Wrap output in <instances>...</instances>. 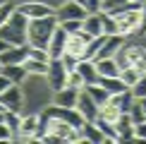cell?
I'll list each match as a JSON object with an SVG mask.
<instances>
[{"mask_svg":"<svg viewBox=\"0 0 146 144\" xmlns=\"http://www.w3.org/2000/svg\"><path fill=\"white\" fill-rule=\"evenodd\" d=\"M58 27V19H55V12L48 17H38V19H29V27H27V43L29 46H36V48H46L48 51V43H50V36Z\"/></svg>","mask_w":146,"mask_h":144,"instance_id":"obj_1","label":"cell"},{"mask_svg":"<svg viewBox=\"0 0 146 144\" xmlns=\"http://www.w3.org/2000/svg\"><path fill=\"white\" fill-rule=\"evenodd\" d=\"M38 115L41 118H50V120H62V123H67V125H72V127H77V130H82V125L86 123L77 108H62V106H55V103L46 106Z\"/></svg>","mask_w":146,"mask_h":144,"instance_id":"obj_2","label":"cell"},{"mask_svg":"<svg viewBox=\"0 0 146 144\" xmlns=\"http://www.w3.org/2000/svg\"><path fill=\"white\" fill-rule=\"evenodd\" d=\"M46 79H48V87H50L53 91L67 87V67L62 65V60H60V58H55V60H50V63H48Z\"/></svg>","mask_w":146,"mask_h":144,"instance_id":"obj_3","label":"cell"},{"mask_svg":"<svg viewBox=\"0 0 146 144\" xmlns=\"http://www.w3.org/2000/svg\"><path fill=\"white\" fill-rule=\"evenodd\" d=\"M0 106L5 111H22L24 106V96H22V89L19 84H10L3 94H0Z\"/></svg>","mask_w":146,"mask_h":144,"instance_id":"obj_4","label":"cell"},{"mask_svg":"<svg viewBox=\"0 0 146 144\" xmlns=\"http://www.w3.org/2000/svg\"><path fill=\"white\" fill-rule=\"evenodd\" d=\"M77 111L82 113V118L86 120V123H94L96 118H98V103H96L91 96L84 91H79V99H77Z\"/></svg>","mask_w":146,"mask_h":144,"instance_id":"obj_5","label":"cell"},{"mask_svg":"<svg viewBox=\"0 0 146 144\" xmlns=\"http://www.w3.org/2000/svg\"><path fill=\"white\" fill-rule=\"evenodd\" d=\"M67 31H65L62 27H55V31H53L50 36V43H48V55H50V60H55V58H62V53H65V48H67Z\"/></svg>","mask_w":146,"mask_h":144,"instance_id":"obj_6","label":"cell"},{"mask_svg":"<svg viewBox=\"0 0 146 144\" xmlns=\"http://www.w3.org/2000/svg\"><path fill=\"white\" fill-rule=\"evenodd\" d=\"M89 12L84 7L82 3H74V0H70V3H65L62 7L55 12V19L58 22H67V19H84Z\"/></svg>","mask_w":146,"mask_h":144,"instance_id":"obj_7","label":"cell"},{"mask_svg":"<svg viewBox=\"0 0 146 144\" xmlns=\"http://www.w3.org/2000/svg\"><path fill=\"white\" fill-rule=\"evenodd\" d=\"M27 58H29V43L10 46L5 53H0V63L3 65H24Z\"/></svg>","mask_w":146,"mask_h":144,"instance_id":"obj_8","label":"cell"},{"mask_svg":"<svg viewBox=\"0 0 146 144\" xmlns=\"http://www.w3.org/2000/svg\"><path fill=\"white\" fill-rule=\"evenodd\" d=\"M79 91H82V89H74V87H70V84H67V87L53 91V103H55V106H62V108H77Z\"/></svg>","mask_w":146,"mask_h":144,"instance_id":"obj_9","label":"cell"},{"mask_svg":"<svg viewBox=\"0 0 146 144\" xmlns=\"http://www.w3.org/2000/svg\"><path fill=\"white\" fill-rule=\"evenodd\" d=\"M91 39H94V36L86 34L84 29H82V31H77V34H70V36H67V48H65V51L72 53V55H77L79 60H82L84 48H86V43H89Z\"/></svg>","mask_w":146,"mask_h":144,"instance_id":"obj_10","label":"cell"},{"mask_svg":"<svg viewBox=\"0 0 146 144\" xmlns=\"http://www.w3.org/2000/svg\"><path fill=\"white\" fill-rule=\"evenodd\" d=\"M122 43H125V36H122V34L106 36V41H103L101 51L96 53V58H94V60H101V58H115V53L122 48Z\"/></svg>","mask_w":146,"mask_h":144,"instance_id":"obj_11","label":"cell"},{"mask_svg":"<svg viewBox=\"0 0 146 144\" xmlns=\"http://www.w3.org/2000/svg\"><path fill=\"white\" fill-rule=\"evenodd\" d=\"M22 12V15H27L29 19H38V17H48V15H53V10L50 5H46V3H24V5H19L17 7Z\"/></svg>","mask_w":146,"mask_h":144,"instance_id":"obj_12","label":"cell"},{"mask_svg":"<svg viewBox=\"0 0 146 144\" xmlns=\"http://www.w3.org/2000/svg\"><path fill=\"white\" fill-rule=\"evenodd\" d=\"M115 130H117V135H120V142L134 139V123H132L129 113H120V118L115 120Z\"/></svg>","mask_w":146,"mask_h":144,"instance_id":"obj_13","label":"cell"},{"mask_svg":"<svg viewBox=\"0 0 146 144\" xmlns=\"http://www.w3.org/2000/svg\"><path fill=\"white\" fill-rule=\"evenodd\" d=\"M0 39H5V41H7V43H12V46H22V43H27V34H22L19 29H15L10 22L0 24Z\"/></svg>","mask_w":146,"mask_h":144,"instance_id":"obj_14","label":"cell"},{"mask_svg":"<svg viewBox=\"0 0 146 144\" xmlns=\"http://www.w3.org/2000/svg\"><path fill=\"white\" fill-rule=\"evenodd\" d=\"M77 70H79V75L84 77V84H96V82L101 79V75H98V70H96L94 60H79Z\"/></svg>","mask_w":146,"mask_h":144,"instance_id":"obj_15","label":"cell"},{"mask_svg":"<svg viewBox=\"0 0 146 144\" xmlns=\"http://www.w3.org/2000/svg\"><path fill=\"white\" fill-rule=\"evenodd\" d=\"M96 63V70H98L101 77H117L120 75V65L115 58H101V60H94Z\"/></svg>","mask_w":146,"mask_h":144,"instance_id":"obj_16","label":"cell"},{"mask_svg":"<svg viewBox=\"0 0 146 144\" xmlns=\"http://www.w3.org/2000/svg\"><path fill=\"white\" fill-rule=\"evenodd\" d=\"M98 84H101V87L106 89V91L110 94V96L122 94V91H127V89H129L122 79H120V75H117V77H101V79H98Z\"/></svg>","mask_w":146,"mask_h":144,"instance_id":"obj_17","label":"cell"},{"mask_svg":"<svg viewBox=\"0 0 146 144\" xmlns=\"http://www.w3.org/2000/svg\"><path fill=\"white\" fill-rule=\"evenodd\" d=\"M36 130H38V115H27V118H22L19 135H17V137H22V139H31V142H34Z\"/></svg>","mask_w":146,"mask_h":144,"instance_id":"obj_18","label":"cell"},{"mask_svg":"<svg viewBox=\"0 0 146 144\" xmlns=\"http://www.w3.org/2000/svg\"><path fill=\"white\" fill-rule=\"evenodd\" d=\"M82 137H84V142H108L106 139V135L98 130V125L96 123H84L82 125Z\"/></svg>","mask_w":146,"mask_h":144,"instance_id":"obj_19","label":"cell"},{"mask_svg":"<svg viewBox=\"0 0 146 144\" xmlns=\"http://www.w3.org/2000/svg\"><path fill=\"white\" fill-rule=\"evenodd\" d=\"M3 75L7 77L12 84H19V82H24V77H27L29 72L24 70V65H3Z\"/></svg>","mask_w":146,"mask_h":144,"instance_id":"obj_20","label":"cell"},{"mask_svg":"<svg viewBox=\"0 0 146 144\" xmlns=\"http://www.w3.org/2000/svg\"><path fill=\"white\" fill-rule=\"evenodd\" d=\"M84 31L91 34V36H101V34H103L101 12H96V15H86V17H84Z\"/></svg>","mask_w":146,"mask_h":144,"instance_id":"obj_21","label":"cell"},{"mask_svg":"<svg viewBox=\"0 0 146 144\" xmlns=\"http://www.w3.org/2000/svg\"><path fill=\"white\" fill-rule=\"evenodd\" d=\"M84 91H86V94L91 96V99H94L96 103H98V108H101L103 103H106L108 99H110V94H108V91H106V89L101 87L98 82H96V84H86V87H84Z\"/></svg>","mask_w":146,"mask_h":144,"instance_id":"obj_22","label":"cell"},{"mask_svg":"<svg viewBox=\"0 0 146 144\" xmlns=\"http://www.w3.org/2000/svg\"><path fill=\"white\" fill-rule=\"evenodd\" d=\"M94 123L98 125V130L106 135L108 142H120V135H117V130H115V123H110V120H106V118H96Z\"/></svg>","mask_w":146,"mask_h":144,"instance_id":"obj_23","label":"cell"},{"mask_svg":"<svg viewBox=\"0 0 146 144\" xmlns=\"http://www.w3.org/2000/svg\"><path fill=\"white\" fill-rule=\"evenodd\" d=\"M24 70L29 72V75H43L48 72V63H43V60H34V58H27L24 60Z\"/></svg>","mask_w":146,"mask_h":144,"instance_id":"obj_24","label":"cell"},{"mask_svg":"<svg viewBox=\"0 0 146 144\" xmlns=\"http://www.w3.org/2000/svg\"><path fill=\"white\" fill-rule=\"evenodd\" d=\"M101 24H103V34H106V36L120 34V29H117V19H115L113 15H108V12H103V10H101Z\"/></svg>","mask_w":146,"mask_h":144,"instance_id":"obj_25","label":"cell"},{"mask_svg":"<svg viewBox=\"0 0 146 144\" xmlns=\"http://www.w3.org/2000/svg\"><path fill=\"white\" fill-rule=\"evenodd\" d=\"M3 123L7 125V127L15 132V135H19V125H22V115H19V111H5Z\"/></svg>","mask_w":146,"mask_h":144,"instance_id":"obj_26","label":"cell"},{"mask_svg":"<svg viewBox=\"0 0 146 144\" xmlns=\"http://www.w3.org/2000/svg\"><path fill=\"white\" fill-rule=\"evenodd\" d=\"M139 75H144V72H139L137 67H132V65H127V67H122V70H120V79H122L127 87H132V84L139 79Z\"/></svg>","mask_w":146,"mask_h":144,"instance_id":"obj_27","label":"cell"},{"mask_svg":"<svg viewBox=\"0 0 146 144\" xmlns=\"http://www.w3.org/2000/svg\"><path fill=\"white\" fill-rule=\"evenodd\" d=\"M129 91H132V96H134V99L146 96V72H144V75H139V79L129 87Z\"/></svg>","mask_w":146,"mask_h":144,"instance_id":"obj_28","label":"cell"},{"mask_svg":"<svg viewBox=\"0 0 146 144\" xmlns=\"http://www.w3.org/2000/svg\"><path fill=\"white\" fill-rule=\"evenodd\" d=\"M58 24L67 34H77V31H82V29H84V19H67V22H58Z\"/></svg>","mask_w":146,"mask_h":144,"instance_id":"obj_29","label":"cell"},{"mask_svg":"<svg viewBox=\"0 0 146 144\" xmlns=\"http://www.w3.org/2000/svg\"><path fill=\"white\" fill-rule=\"evenodd\" d=\"M67 84H70V87H74V89H84V87H86V84H84V77L79 75L77 67L72 70V72H67Z\"/></svg>","mask_w":146,"mask_h":144,"instance_id":"obj_30","label":"cell"},{"mask_svg":"<svg viewBox=\"0 0 146 144\" xmlns=\"http://www.w3.org/2000/svg\"><path fill=\"white\" fill-rule=\"evenodd\" d=\"M129 118H132V123H134V125H139V123H144V120H146L141 106L137 103V99H134V103H132V108H129Z\"/></svg>","mask_w":146,"mask_h":144,"instance_id":"obj_31","label":"cell"},{"mask_svg":"<svg viewBox=\"0 0 146 144\" xmlns=\"http://www.w3.org/2000/svg\"><path fill=\"white\" fill-rule=\"evenodd\" d=\"M29 58H34V60H43V63H50L48 51H46V48H36V46H29Z\"/></svg>","mask_w":146,"mask_h":144,"instance_id":"obj_32","label":"cell"},{"mask_svg":"<svg viewBox=\"0 0 146 144\" xmlns=\"http://www.w3.org/2000/svg\"><path fill=\"white\" fill-rule=\"evenodd\" d=\"M60 60H62V65L67 67V72H72V70L77 67V63H79V58H77V55H72V53H67V51L62 53V58H60Z\"/></svg>","mask_w":146,"mask_h":144,"instance_id":"obj_33","label":"cell"},{"mask_svg":"<svg viewBox=\"0 0 146 144\" xmlns=\"http://www.w3.org/2000/svg\"><path fill=\"white\" fill-rule=\"evenodd\" d=\"M15 10H17V7H15L12 3H3V5H0V24L7 22V19H10V15H12Z\"/></svg>","mask_w":146,"mask_h":144,"instance_id":"obj_34","label":"cell"},{"mask_svg":"<svg viewBox=\"0 0 146 144\" xmlns=\"http://www.w3.org/2000/svg\"><path fill=\"white\" fill-rule=\"evenodd\" d=\"M15 139H17V135L5 123H0V142H15Z\"/></svg>","mask_w":146,"mask_h":144,"instance_id":"obj_35","label":"cell"},{"mask_svg":"<svg viewBox=\"0 0 146 144\" xmlns=\"http://www.w3.org/2000/svg\"><path fill=\"white\" fill-rule=\"evenodd\" d=\"M84 7H86L89 15H96V12L103 10V0H86V3H84Z\"/></svg>","mask_w":146,"mask_h":144,"instance_id":"obj_36","label":"cell"},{"mask_svg":"<svg viewBox=\"0 0 146 144\" xmlns=\"http://www.w3.org/2000/svg\"><path fill=\"white\" fill-rule=\"evenodd\" d=\"M134 139H144L146 142V120L139 123V125H134Z\"/></svg>","mask_w":146,"mask_h":144,"instance_id":"obj_37","label":"cell"},{"mask_svg":"<svg viewBox=\"0 0 146 144\" xmlns=\"http://www.w3.org/2000/svg\"><path fill=\"white\" fill-rule=\"evenodd\" d=\"M10 84H12V82H10V79H7V77H5V75H3V72H0V94H3L5 89L10 87Z\"/></svg>","mask_w":146,"mask_h":144,"instance_id":"obj_38","label":"cell"},{"mask_svg":"<svg viewBox=\"0 0 146 144\" xmlns=\"http://www.w3.org/2000/svg\"><path fill=\"white\" fill-rule=\"evenodd\" d=\"M10 46H12V43H7V41H5V39H0V53H5V51H7Z\"/></svg>","mask_w":146,"mask_h":144,"instance_id":"obj_39","label":"cell"},{"mask_svg":"<svg viewBox=\"0 0 146 144\" xmlns=\"http://www.w3.org/2000/svg\"><path fill=\"white\" fill-rule=\"evenodd\" d=\"M137 103L141 106V111H144V115H146V96H141V99H137Z\"/></svg>","mask_w":146,"mask_h":144,"instance_id":"obj_40","label":"cell"},{"mask_svg":"<svg viewBox=\"0 0 146 144\" xmlns=\"http://www.w3.org/2000/svg\"><path fill=\"white\" fill-rule=\"evenodd\" d=\"M3 118H5V111H0V123H3Z\"/></svg>","mask_w":146,"mask_h":144,"instance_id":"obj_41","label":"cell"},{"mask_svg":"<svg viewBox=\"0 0 146 144\" xmlns=\"http://www.w3.org/2000/svg\"><path fill=\"white\" fill-rule=\"evenodd\" d=\"M74 3H82V5H84V3H86V0H74Z\"/></svg>","mask_w":146,"mask_h":144,"instance_id":"obj_42","label":"cell"},{"mask_svg":"<svg viewBox=\"0 0 146 144\" xmlns=\"http://www.w3.org/2000/svg\"><path fill=\"white\" fill-rule=\"evenodd\" d=\"M134 3H139V5H141V3H146V0H134Z\"/></svg>","mask_w":146,"mask_h":144,"instance_id":"obj_43","label":"cell"},{"mask_svg":"<svg viewBox=\"0 0 146 144\" xmlns=\"http://www.w3.org/2000/svg\"><path fill=\"white\" fill-rule=\"evenodd\" d=\"M0 72H3V63H0Z\"/></svg>","mask_w":146,"mask_h":144,"instance_id":"obj_44","label":"cell"}]
</instances>
